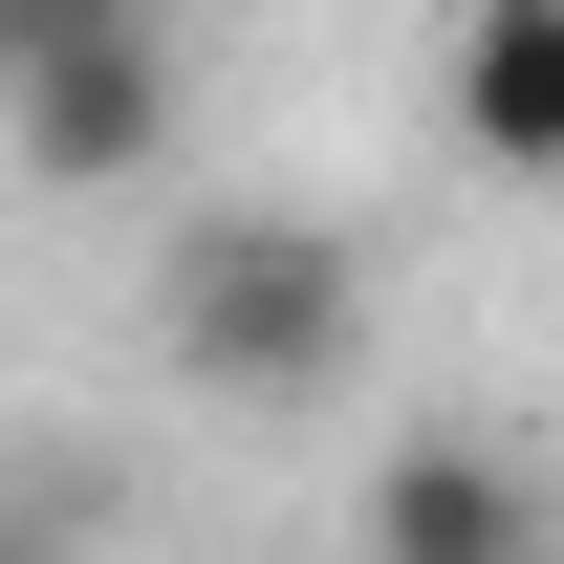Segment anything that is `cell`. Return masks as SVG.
<instances>
[{
  "label": "cell",
  "instance_id": "obj_2",
  "mask_svg": "<svg viewBox=\"0 0 564 564\" xmlns=\"http://www.w3.org/2000/svg\"><path fill=\"white\" fill-rule=\"evenodd\" d=\"M174 44L152 22H109V0H66V22H22L0 44V152L44 174V196H109V174H174Z\"/></svg>",
  "mask_w": 564,
  "mask_h": 564
},
{
  "label": "cell",
  "instance_id": "obj_1",
  "mask_svg": "<svg viewBox=\"0 0 564 564\" xmlns=\"http://www.w3.org/2000/svg\"><path fill=\"white\" fill-rule=\"evenodd\" d=\"M152 348H174V391H217V413L326 391V369L369 348V239L348 217H282V196H196L174 261H152Z\"/></svg>",
  "mask_w": 564,
  "mask_h": 564
},
{
  "label": "cell",
  "instance_id": "obj_4",
  "mask_svg": "<svg viewBox=\"0 0 564 564\" xmlns=\"http://www.w3.org/2000/svg\"><path fill=\"white\" fill-rule=\"evenodd\" d=\"M434 109H456V174H564V0H478L434 44Z\"/></svg>",
  "mask_w": 564,
  "mask_h": 564
},
{
  "label": "cell",
  "instance_id": "obj_3",
  "mask_svg": "<svg viewBox=\"0 0 564 564\" xmlns=\"http://www.w3.org/2000/svg\"><path fill=\"white\" fill-rule=\"evenodd\" d=\"M348 543L369 564H564V521H543V478L499 434H391L369 499H348Z\"/></svg>",
  "mask_w": 564,
  "mask_h": 564
}]
</instances>
